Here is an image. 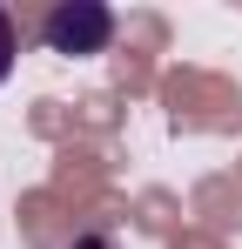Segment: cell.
<instances>
[{
	"mask_svg": "<svg viewBox=\"0 0 242 249\" xmlns=\"http://www.w3.org/2000/svg\"><path fill=\"white\" fill-rule=\"evenodd\" d=\"M40 41H47V54H101L115 41V14L101 0H61V7H47Z\"/></svg>",
	"mask_w": 242,
	"mask_h": 249,
	"instance_id": "cell-1",
	"label": "cell"
},
{
	"mask_svg": "<svg viewBox=\"0 0 242 249\" xmlns=\"http://www.w3.org/2000/svg\"><path fill=\"white\" fill-rule=\"evenodd\" d=\"M14 54H20V34H14V14L0 7V81L14 74Z\"/></svg>",
	"mask_w": 242,
	"mask_h": 249,
	"instance_id": "cell-2",
	"label": "cell"
},
{
	"mask_svg": "<svg viewBox=\"0 0 242 249\" xmlns=\"http://www.w3.org/2000/svg\"><path fill=\"white\" fill-rule=\"evenodd\" d=\"M68 249H115V236H101V229H94V236H74Z\"/></svg>",
	"mask_w": 242,
	"mask_h": 249,
	"instance_id": "cell-3",
	"label": "cell"
}]
</instances>
